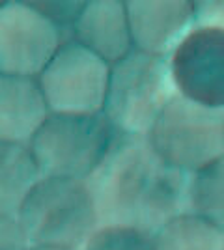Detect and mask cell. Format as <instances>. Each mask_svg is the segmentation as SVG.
<instances>
[{"label":"cell","instance_id":"cell-10","mask_svg":"<svg viewBox=\"0 0 224 250\" xmlns=\"http://www.w3.org/2000/svg\"><path fill=\"white\" fill-rule=\"evenodd\" d=\"M71 40L108 65L125 58L133 51L125 2H86L71 28Z\"/></svg>","mask_w":224,"mask_h":250},{"label":"cell","instance_id":"cell-2","mask_svg":"<svg viewBox=\"0 0 224 250\" xmlns=\"http://www.w3.org/2000/svg\"><path fill=\"white\" fill-rule=\"evenodd\" d=\"M15 219L28 247L82 250L99 226L88 183L67 177H40Z\"/></svg>","mask_w":224,"mask_h":250},{"label":"cell","instance_id":"cell-19","mask_svg":"<svg viewBox=\"0 0 224 250\" xmlns=\"http://www.w3.org/2000/svg\"><path fill=\"white\" fill-rule=\"evenodd\" d=\"M26 250H75V249H65V247H47V245H38V247H26Z\"/></svg>","mask_w":224,"mask_h":250},{"label":"cell","instance_id":"cell-9","mask_svg":"<svg viewBox=\"0 0 224 250\" xmlns=\"http://www.w3.org/2000/svg\"><path fill=\"white\" fill-rule=\"evenodd\" d=\"M133 49L170 56L178 43L194 28V2H125Z\"/></svg>","mask_w":224,"mask_h":250},{"label":"cell","instance_id":"cell-14","mask_svg":"<svg viewBox=\"0 0 224 250\" xmlns=\"http://www.w3.org/2000/svg\"><path fill=\"white\" fill-rule=\"evenodd\" d=\"M185 211L224 231V155L189 176Z\"/></svg>","mask_w":224,"mask_h":250},{"label":"cell","instance_id":"cell-11","mask_svg":"<svg viewBox=\"0 0 224 250\" xmlns=\"http://www.w3.org/2000/svg\"><path fill=\"white\" fill-rule=\"evenodd\" d=\"M47 116L38 79L0 75V142L28 146Z\"/></svg>","mask_w":224,"mask_h":250},{"label":"cell","instance_id":"cell-8","mask_svg":"<svg viewBox=\"0 0 224 250\" xmlns=\"http://www.w3.org/2000/svg\"><path fill=\"white\" fill-rule=\"evenodd\" d=\"M176 92L224 110V30L194 26L168 56Z\"/></svg>","mask_w":224,"mask_h":250},{"label":"cell","instance_id":"cell-4","mask_svg":"<svg viewBox=\"0 0 224 250\" xmlns=\"http://www.w3.org/2000/svg\"><path fill=\"white\" fill-rule=\"evenodd\" d=\"M118 133L103 112H49L28 142L41 177L86 181L103 163Z\"/></svg>","mask_w":224,"mask_h":250},{"label":"cell","instance_id":"cell-1","mask_svg":"<svg viewBox=\"0 0 224 250\" xmlns=\"http://www.w3.org/2000/svg\"><path fill=\"white\" fill-rule=\"evenodd\" d=\"M86 183L99 226H129L153 235L185 211L189 176L166 165L148 136L118 135Z\"/></svg>","mask_w":224,"mask_h":250},{"label":"cell","instance_id":"cell-18","mask_svg":"<svg viewBox=\"0 0 224 250\" xmlns=\"http://www.w3.org/2000/svg\"><path fill=\"white\" fill-rule=\"evenodd\" d=\"M26 247L17 219L0 215V250H26Z\"/></svg>","mask_w":224,"mask_h":250},{"label":"cell","instance_id":"cell-12","mask_svg":"<svg viewBox=\"0 0 224 250\" xmlns=\"http://www.w3.org/2000/svg\"><path fill=\"white\" fill-rule=\"evenodd\" d=\"M40 177L28 146L0 142V215L17 217L22 200Z\"/></svg>","mask_w":224,"mask_h":250},{"label":"cell","instance_id":"cell-17","mask_svg":"<svg viewBox=\"0 0 224 250\" xmlns=\"http://www.w3.org/2000/svg\"><path fill=\"white\" fill-rule=\"evenodd\" d=\"M194 26L224 30V2H194Z\"/></svg>","mask_w":224,"mask_h":250},{"label":"cell","instance_id":"cell-7","mask_svg":"<svg viewBox=\"0 0 224 250\" xmlns=\"http://www.w3.org/2000/svg\"><path fill=\"white\" fill-rule=\"evenodd\" d=\"M64 42L30 2H0V75L38 79Z\"/></svg>","mask_w":224,"mask_h":250},{"label":"cell","instance_id":"cell-6","mask_svg":"<svg viewBox=\"0 0 224 250\" xmlns=\"http://www.w3.org/2000/svg\"><path fill=\"white\" fill-rule=\"evenodd\" d=\"M110 65L73 40H65L45 65L38 84L49 112H103Z\"/></svg>","mask_w":224,"mask_h":250},{"label":"cell","instance_id":"cell-16","mask_svg":"<svg viewBox=\"0 0 224 250\" xmlns=\"http://www.w3.org/2000/svg\"><path fill=\"white\" fill-rule=\"evenodd\" d=\"M30 4L53 22L64 36V40H71V28L86 2H30Z\"/></svg>","mask_w":224,"mask_h":250},{"label":"cell","instance_id":"cell-15","mask_svg":"<svg viewBox=\"0 0 224 250\" xmlns=\"http://www.w3.org/2000/svg\"><path fill=\"white\" fill-rule=\"evenodd\" d=\"M82 250H155L153 235L129 226H97Z\"/></svg>","mask_w":224,"mask_h":250},{"label":"cell","instance_id":"cell-5","mask_svg":"<svg viewBox=\"0 0 224 250\" xmlns=\"http://www.w3.org/2000/svg\"><path fill=\"white\" fill-rule=\"evenodd\" d=\"M148 142L166 165L191 176L224 155V110L176 94L149 129Z\"/></svg>","mask_w":224,"mask_h":250},{"label":"cell","instance_id":"cell-13","mask_svg":"<svg viewBox=\"0 0 224 250\" xmlns=\"http://www.w3.org/2000/svg\"><path fill=\"white\" fill-rule=\"evenodd\" d=\"M155 250H224V231L194 213L183 211L153 233Z\"/></svg>","mask_w":224,"mask_h":250},{"label":"cell","instance_id":"cell-3","mask_svg":"<svg viewBox=\"0 0 224 250\" xmlns=\"http://www.w3.org/2000/svg\"><path fill=\"white\" fill-rule=\"evenodd\" d=\"M176 94L168 56L133 49L110 65L103 114L118 135L148 136Z\"/></svg>","mask_w":224,"mask_h":250}]
</instances>
